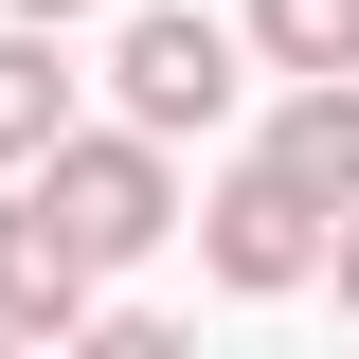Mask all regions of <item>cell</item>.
<instances>
[{
	"mask_svg": "<svg viewBox=\"0 0 359 359\" xmlns=\"http://www.w3.org/2000/svg\"><path fill=\"white\" fill-rule=\"evenodd\" d=\"M72 126V72H54V18H0V180Z\"/></svg>",
	"mask_w": 359,
	"mask_h": 359,
	"instance_id": "6",
	"label": "cell"
},
{
	"mask_svg": "<svg viewBox=\"0 0 359 359\" xmlns=\"http://www.w3.org/2000/svg\"><path fill=\"white\" fill-rule=\"evenodd\" d=\"M323 287H341V323H359V198L323 216Z\"/></svg>",
	"mask_w": 359,
	"mask_h": 359,
	"instance_id": "8",
	"label": "cell"
},
{
	"mask_svg": "<svg viewBox=\"0 0 359 359\" xmlns=\"http://www.w3.org/2000/svg\"><path fill=\"white\" fill-rule=\"evenodd\" d=\"M90 306H108V269H90L72 216L18 180V198H0V341H90Z\"/></svg>",
	"mask_w": 359,
	"mask_h": 359,
	"instance_id": "4",
	"label": "cell"
},
{
	"mask_svg": "<svg viewBox=\"0 0 359 359\" xmlns=\"http://www.w3.org/2000/svg\"><path fill=\"white\" fill-rule=\"evenodd\" d=\"M0 18H54V36H72V18H90V0H0Z\"/></svg>",
	"mask_w": 359,
	"mask_h": 359,
	"instance_id": "9",
	"label": "cell"
},
{
	"mask_svg": "<svg viewBox=\"0 0 359 359\" xmlns=\"http://www.w3.org/2000/svg\"><path fill=\"white\" fill-rule=\"evenodd\" d=\"M108 90H126V126H144V144H198V126H233L252 36H233V18H198V0H144L126 36H108Z\"/></svg>",
	"mask_w": 359,
	"mask_h": 359,
	"instance_id": "2",
	"label": "cell"
},
{
	"mask_svg": "<svg viewBox=\"0 0 359 359\" xmlns=\"http://www.w3.org/2000/svg\"><path fill=\"white\" fill-rule=\"evenodd\" d=\"M233 36H252L269 72H359V0H252Z\"/></svg>",
	"mask_w": 359,
	"mask_h": 359,
	"instance_id": "7",
	"label": "cell"
},
{
	"mask_svg": "<svg viewBox=\"0 0 359 359\" xmlns=\"http://www.w3.org/2000/svg\"><path fill=\"white\" fill-rule=\"evenodd\" d=\"M18 180H36L54 216H72V252H90V269H144V252L180 233V162H162L144 126H54Z\"/></svg>",
	"mask_w": 359,
	"mask_h": 359,
	"instance_id": "1",
	"label": "cell"
},
{
	"mask_svg": "<svg viewBox=\"0 0 359 359\" xmlns=\"http://www.w3.org/2000/svg\"><path fill=\"white\" fill-rule=\"evenodd\" d=\"M252 162L287 180V198H323V216H341V198H359V72H287V108H269Z\"/></svg>",
	"mask_w": 359,
	"mask_h": 359,
	"instance_id": "5",
	"label": "cell"
},
{
	"mask_svg": "<svg viewBox=\"0 0 359 359\" xmlns=\"http://www.w3.org/2000/svg\"><path fill=\"white\" fill-rule=\"evenodd\" d=\"M180 233H198V269H216L233 306H287V287H323V198H287L269 162H233L216 198H180Z\"/></svg>",
	"mask_w": 359,
	"mask_h": 359,
	"instance_id": "3",
	"label": "cell"
}]
</instances>
